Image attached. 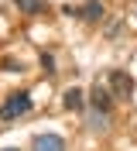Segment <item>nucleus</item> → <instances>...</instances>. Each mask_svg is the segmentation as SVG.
<instances>
[{
    "instance_id": "10",
    "label": "nucleus",
    "mask_w": 137,
    "mask_h": 151,
    "mask_svg": "<svg viewBox=\"0 0 137 151\" xmlns=\"http://www.w3.org/2000/svg\"><path fill=\"white\" fill-rule=\"evenodd\" d=\"M4 69H7V72H21V62L17 58H14V62H4Z\"/></svg>"
},
{
    "instance_id": "9",
    "label": "nucleus",
    "mask_w": 137,
    "mask_h": 151,
    "mask_svg": "<svg viewBox=\"0 0 137 151\" xmlns=\"http://www.w3.org/2000/svg\"><path fill=\"white\" fill-rule=\"evenodd\" d=\"M41 65H45V72H55V58L48 55V52H45V55H41Z\"/></svg>"
},
{
    "instance_id": "5",
    "label": "nucleus",
    "mask_w": 137,
    "mask_h": 151,
    "mask_svg": "<svg viewBox=\"0 0 137 151\" xmlns=\"http://www.w3.org/2000/svg\"><path fill=\"white\" fill-rule=\"evenodd\" d=\"M62 103H65V110H82V103H86V93H82L79 86H69L62 93Z\"/></svg>"
},
{
    "instance_id": "8",
    "label": "nucleus",
    "mask_w": 137,
    "mask_h": 151,
    "mask_svg": "<svg viewBox=\"0 0 137 151\" xmlns=\"http://www.w3.org/2000/svg\"><path fill=\"white\" fill-rule=\"evenodd\" d=\"M14 4H17V10L21 14H31V17H34V14H45V0H14Z\"/></svg>"
},
{
    "instance_id": "11",
    "label": "nucleus",
    "mask_w": 137,
    "mask_h": 151,
    "mask_svg": "<svg viewBox=\"0 0 137 151\" xmlns=\"http://www.w3.org/2000/svg\"><path fill=\"white\" fill-rule=\"evenodd\" d=\"M0 151H17V148H0Z\"/></svg>"
},
{
    "instance_id": "6",
    "label": "nucleus",
    "mask_w": 137,
    "mask_h": 151,
    "mask_svg": "<svg viewBox=\"0 0 137 151\" xmlns=\"http://www.w3.org/2000/svg\"><path fill=\"white\" fill-rule=\"evenodd\" d=\"M106 7H103V0H89V4H82L79 7V17L82 21H103Z\"/></svg>"
},
{
    "instance_id": "12",
    "label": "nucleus",
    "mask_w": 137,
    "mask_h": 151,
    "mask_svg": "<svg viewBox=\"0 0 137 151\" xmlns=\"http://www.w3.org/2000/svg\"><path fill=\"white\" fill-rule=\"evenodd\" d=\"M134 14H137V10H134Z\"/></svg>"
},
{
    "instance_id": "7",
    "label": "nucleus",
    "mask_w": 137,
    "mask_h": 151,
    "mask_svg": "<svg viewBox=\"0 0 137 151\" xmlns=\"http://www.w3.org/2000/svg\"><path fill=\"white\" fill-rule=\"evenodd\" d=\"M89 106L110 110V89H106V86H93V93H89Z\"/></svg>"
},
{
    "instance_id": "3",
    "label": "nucleus",
    "mask_w": 137,
    "mask_h": 151,
    "mask_svg": "<svg viewBox=\"0 0 137 151\" xmlns=\"http://www.w3.org/2000/svg\"><path fill=\"white\" fill-rule=\"evenodd\" d=\"M31 151H65V137L62 134H38L31 141Z\"/></svg>"
},
{
    "instance_id": "1",
    "label": "nucleus",
    "mask_w": 137,
    "mask_h": 151,
    "mask_svg": "<svg viewBox=\"0 0 137 151\" xmlns=\"http://www.w3.org/2000/svg\"><path fill=\"white\" fill-rule=\"evenodd\" d=\"M24 113H31V96H27L24 89H21V93H10L4 103H0V117H4V120H17Z\"/></svg>"
},
{
    "instance_id": "4",
    "label": "nucleus",
    "mask_w": 137,
    "mask_h": 151,
    "mask_svg": "<svg viewBox=\"0 0 137 151\" xmlns=\"http://www.w3.org/2000/svg\"><path fill=\"white\" fill-rule=\"evenodd\" d=\"M86 127L103 134V131L110 127V110H100V106H93V110H89V117H86Z\"/></svg>"
},
{
    "instance_id": "2",
    "label": "nucleus",
    "mask_w": 137,
    "mask_h": 151,
    "mask_svg": "<svg viewBox=\"0 0 137 151\" xmlns=\"http://www.w3.org/2000/svg\"><path fill=\"white\" fill-rule=\"evenodd\" d=\"M110 89L113 93L110 96H117V100H127V96H134V76L130 72H110Z\"/></svg>"
}]
</instances>
